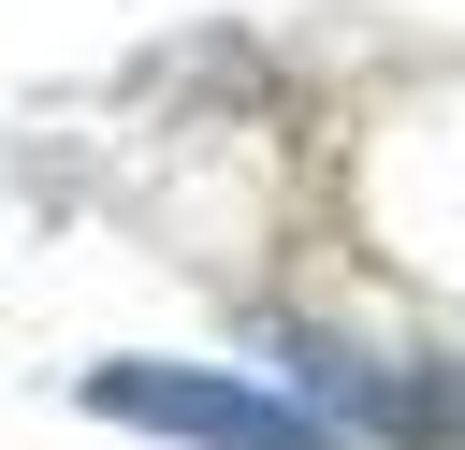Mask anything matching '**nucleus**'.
<instances>
[{
  "label": "nucleus",
  "instance_id": "nucleus-2",
  "mask_svg": "<svg viewBox=\"0 0 465 450\" xmlns=\"http://www.w3.org/2000/svg\"><path fill=\"white\" fill-rule=\"evenodd\" d=\"M291 377L320 421H349L363 450H465V363H378L334 334H291Z\"/></svg>",
  "mask_w": 465,
  "mask_h": 450
},
{
  "label": "nucleus",
  "instance_id": "nucleus-1",
  "mask_svg": "<svg viewBox=\"0 0 465 450\" xmlns=\"http://www.w3.org/2000/svg\"><path fill=\"white\" fill-rule=\"evenodd\" d=\"M87 421H131V435H189V450H363L349 421L262 392V377H218V363H87L73 377Z\"/></svg>",
  "mask_w": 465,
  "mask_h": 450
}]
</instances>
